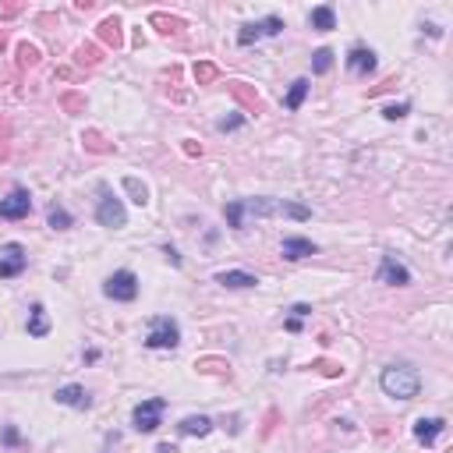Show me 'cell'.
I'll return each mask as SVG.
<instances>
[{"label": "cell", "mask_w": 453, "mask_h": 453, "mask_svg": "<svg viewBox=\"0 0 453 453\" xmlns=\"http://www.w3.org/2000/svg\"><path fill=\"white\" fill-rule=\"evenodd\" d=\"M408 110H411V103H396V106H386V110H382V117H386V121H401V117H408Z\"/></svg>", "instance_id": "23"}, {"label": "cell", "mask_w": 453, "mask_h": 453, "mask_svg": "<svg viewBox=\"0 0 453 453\" xmlns=\"http://www.w3.org/2000/svg\"><path fill=\"white\" fill-rule=\"evenodd\" d=\"M181 344V326L170 315H156L149 319V333H145V347L149 351H174Z\"/></svg>", "instance_id": "3"}, {"label": "cell", "mask_w": 453, "mask_h": 453, "mask_svg": "<svg viewBox=\"0 0 453 453\" xmlns=\"http://www.w3.org/2000/svg\"><path fill=\"white\" fill-rule=\"evenodd\" d=\"M195 75L206 82V78H213V68H209V64H202V68H195Z\"/></svg>", "instance_id": "29"}, {"label": "cell", "mask_w": 453, "mask_h": 453, "mask_svg": "<svg viewBox=\"0 0 453 453\" xmlns=\"http://www.w3.org/2000/svg\"><path fill=\"white\" fill-rule=\"evenodd\" d=\"M124 188L131 192V202H135V206H145V202H149V188H145L138 178H124Z\"/></svg>", "instance_id": "22"}, {"label": "cell", "mask_w": 453, "mask_h": 453, "mask_svg": "<svg viewBox=\"0 0 453 453\" xmlns=\"http://www.w3.org/2000/svg\"><path fill=\"white\" fill-rule=\"evenodd\" d=\"M29 266V255L18 241H8L4 248H0V280H11V276H22Z\"/></svg>", "instance_id": "8"}, {"label": "cell", "mask_w": 453, "mask_h": 453, "mask_svg": "<svg viewBox=\"0 0 453 453\" xmlns=\"http://www.w3.org/2000/svg\"><path fill=\"white\" fill-rule=\"evenodd\" d=\"M163 411H166V401H163V396H149V401H142V404L131 411L135 432H156L159 422H163Z\"/></svg>", "instance_id": "6"}, {"label": "cell", "mask_w": 453, "mask_h": 453, "mask_svg": "<svg viewBox=\"0 0 453 453\" xmlns=\"http://www.w3.org/2000/svg\"><path fill=\"white\" fill-rule=\"evenodd\" d=\"M103 294L110 301H135L138 298V276L131 269H117V273H110L106 283H103Z\"/></svg>", "instance_id": "5"}, {"label": "cell", "mask_w": 453, "mask_h": 453, "mask_svg": "<svg viewBox=\"0 0 453 453\" xmlns=\"http://www.w3.org/2000/svg\"><path fill=\"white\" fill-rule=\"evenodd\" d=\"M4 443H8V446H18V443H22V436H18V429H15V425H8V429H4Z\"/></svg>", "instance_id": "26"}, {"label": "cell", "mask_w": 453, "mask_h": 453, "mask_svg": "<svg viewBox=\"0 0 453 453\" xmlns=\"http://www.w3.org/2000/svg\"><path fill=\"white\" fill-rule=\"evenodd\" d=\"M216 283H223V287H234V291H245V287H259V276L245 273V269H223L213 276Z\"/></svg>", "instance_id": "14"}, {"label": "cell", "mask_w": 453, "mask_h": 453, "mask_svg": "<svg viewBox=\"0 0 453 453\" xmlns=\"http://www.w3.org/2000/svg\"><path fill=\"white\" fill-rule=\"evenodd\" d=\"M163 255L170 259V266H181V255H178V248H170V245H166V248H163Z\"/></svg>", "instance_id": "28"}, {"label": "cell", "mask_w": 453, "mask_h": 453, "mask_svg": "<svg viewBox=\"0 0 453 453\" xmlns=\"http://www.w3.org/2000/svg\"><path fill=\"white\" fill-rule=\"evenodd\" d=\"M379 386L386 396H393V401H415V396L422 393V372L408 361L401 365H386L382 375H379Z\"/></svg>", "instance_id": "2"}, {"label": "cell", "mask_w": 453, "mask_h": 453, "mask_svg": "<svg viewBox=\"0 0 453 453\" xmlns=\"http://www.w3.org/2000/svg\"><path fill=\"white\" fill-rule=\"evenodd\" d=\"M96 220L103 223V226H124L128 223V209H124V202L113 195L106 185H99V199H96Z\"/></svg>", "instance_id": "4"}, {"label": "cell", "mask_w": 453, "mask_h": 453, "mask_svg": "<svg viewBox=\"0 0 453 453\" xmlns=\"http://www.w3.org/2000/svg\"><path fill=\"white\" fill-rule=\"evenodd\" d=\"M178 429H181V436H199V439H202V436L213 432V418H206V415H188Z\"/></svg>", "instance_id": "16"}, {"label": "cell", "mask_w": 453, "mask_h": 453, "mask_svg": "<svg viewBox=\"0 0 453 453\" xmlns=\"http://www.w3.org/2000/svg\"><path fill=\"white\" fill-rule=\"evenodd\" d=\"M283 326H287V333H298V329H301V319H287Z\"/></svg>", "instance_id": "30"}, {"label": "cell", "mask_w": 453, "mask_h": 453, "mask_svg": "<svg viewBox=\"0 0 453 453\" xmlns=\"http://www.w3.org/2000/svg\"><path fill=\"white\" fill-rule=\"evenodd\" d=\"M308 22H312V29L329 32V29H336V11H333L329 4H322V8H315V11L308 15Z\"/></svg>", "instance_id": "19"}, {"label": "cell", "mask_w": 453, "mask_h": 453, "mask_svg": "<svg viewBox=\"0 0 453 453\" xmlns=\"http://www.w3.org/2000/svg\"><path fill=\"white\" fill-rule=\"evenodd\" d=\"M308 89H312V82H308V78H294V82H291V89H287V96H283V106H287V110H301V103H305Z\"/></svg>", "instance_id": "17"}, {"label": "cell", "mask_w": 453, "mask_h": 453, "mask_svg": "<svg viewBox=\"0 0 453 453\" xmlns=\"http://www.w3.org/2000/svg\"><path fill=\"white\" fill-rule=\"evenodd\" d=\"M329 68H333V50H329V46L315 50V53H312V71H315V75H326Z\"/></svg>", "instance_id": "21"}, {"label": "cell", "mask_w": 453, "mask_h": 453, "mask_svg": "<svg viewBox=\"0 0 453 453\" xmlns=\"http://www.w3.org/2000/svg\"><path fill=\"white\" fill-rule=\"evenodd\" d=\"M305 315H312V308H308L305 301H298V305L291 308V319H305Z\"/></svg>", "instance_id": "27"}, {"label": "cell", "mask_w": 453, "mask_h": 453, "mask_svg": "<svg viewBox=\"0 0 453 453\" xmlns=\"http://www.w3.org/2000/svg\"><path fill=\"white\" fill-rule=\"evenodd\" d=\"M443 432H446V422H443V418H418V422H415V439H418L422 446H432Z\"/></svg>", "instance_id": "15"}, {"label": "cell", "mask_w": 453, "mask_h": 453, "mask_svg": "<svg viewBox=\"0 0 453 453\" xmlns=\"http://www.w3.org/2000/svg\"><path fill=\"white\" fill-rule=\"evenodd\" d=\"M53 401H57V404H64V408H75V411H89V408H92V396H89L85 386H78V382L61 386V389L53 393Z\"/></svg>", "instance_id": "11"}, {"label": "cell", "mask_w": 453, "mask_h": 453, "mask_svg": "<svg viewBox=\"0 0 453 453\" xmlns=\"http://www.w3.org/2000/svg\"><path fill=\"white\" fill-rule=\"evenodd\" d=\"M32 213V195H29V188H11V195L8 199H0V220H25Z\"/></svg>", "instance_id": "9"}, {"label": "cell", "mask_w": 453, "mask_h": 453, "mask_svg": "<svg viewBox=\"0 0 453 453\" xmlns=\"http://www.w3.org/2000/svg\"><path fill=\"white\" fill-rule=\"evenodd\" d=\"M241 124H245L241 113H234V117H220V121H216V128H220V131H238Z\"/></svg>", "instance_id": "24"}, {"label": "cell", "mask_w": 453, "mask_h": 453, "mask_svg": "<svg viewBox=\"0 0 453 453\" xmlns=\"http://www.w3.org/2000/svg\"><path fill=\"white\" fill-rule=\"evenodd\" d=\"M50 333V319H46V308L36 301L29 308V336H46Z\"/></svg>", "instance_id": "18"}, {"label": "cell", "mask_w": 453, "mask_h": 453, "mask_svg": "<svg viewBox=\"0 0 453 453\" xmlns=\"http://www.w3.org/2000/svg\"><path fill=\"white\" fill-rule=\"evenodd\" d=\"M46 220H50V226H53V231H68V226H75V216H71L64 206H57V202L46 209Z\"/></svg>", "instance_id": "20"}, {"label": "cell", "mask_w": 453, "mask_h": 453, "mask_svg": "<svg viewBox=\"0 0 453 453\" xmlns=\"http://www.w3.org/2000/svg\"><path fill=\"white\" fill-rule=\"evenodd\" d=\"M283 32V18H276V15H266L262 22H248V25H241V32H238V43L241 46H252V43H259V39H269V36H280Z\"/></svg>", "instance_id": "7"}, {"label": "cell", "mask_w": 453, "mask_h": 453, "mask_svg": "<svg viewBox=\"0 0 453 453\" xmlns=\"http://www.w3.org/2000/svg\"><path fill=\"white\" fill-rule=\"evenodd\" d=\"M117 29H121V25H117V18H110V22H103V36H106V39H113V43L121 39V36H117Z\"/></svg>", "instance_id": "25"}, {"label": "cell", "mask_w": 453, "mask_h": 453, "mask_svg": "<svg viewBox=\"0 0 453 453\" xmlns=\"http://www.w3.org/2000/svg\"><path fill=\"white\" fill-rule=\"evenodd\" d=\"M379 280L389 283V287H408V283H411V269L396 259L393 252H386L382 262H379Z\"/></svg>", "instance_id": "10"}, {"label": "cell", "mask_w": 453, "mask_h": 453, "mask_svg": "<svg viewBox=\"0 0 453 453\" xmlns=\"http://www.w3.org/2000/svg\"><path fill=\"white\" fill-rule=\"evenodd\" d=\"M223 216L226 223L241 231L245 226V216H291V220H308L312 209L308 206H298V202H287V199H234L223 206Z\"/></svg>", "instance_id": "1"}, {"label": "cell", "mask_w": 453, "mask_h": 453, "mask_svg": "<svg viewBox=\"0 0 453 453\" xmlns=\"http://www.w3.org/2000/svg\"><path fill=\"white\" fill-rule=\"evenodd\" d=\"M375 64H379V61H375V50H368V46H361V43L351 46V53H347V68H351L354 75L365 78V75L375 71Z\"/></svg>", "instance_id": "12"}, {"label": "cell", "mask_w": 453, "mask_h": 453, "mask_svg": "<svg viewBox=\"0 0 453 453\" xmlns=\"http://www.w3.org/2000/svg\"><path fill=\"white\" fill-rule=\"evenodd\" d=\"M280 252H283V259L287 262H301V259H308V255H315L319 248H315V241H308V238H283V245H280Z\"/></svg>", "instance_id": "13"}]
</instances>
